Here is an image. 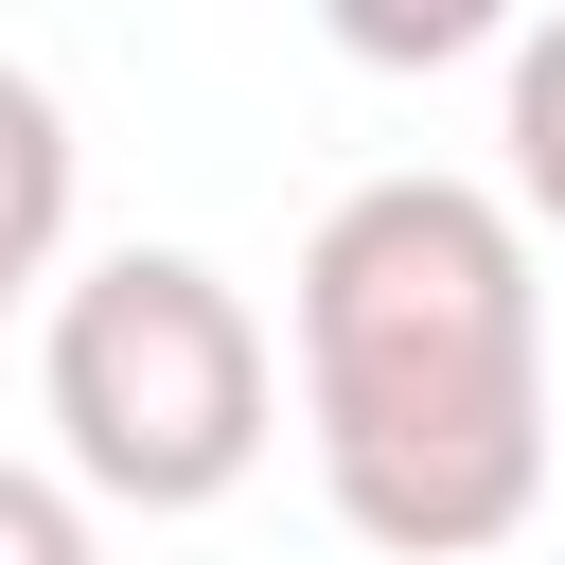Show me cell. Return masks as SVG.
Masks as SVG:
<instances>
[{
	"mask_svg": "<svg viewBox=\"0 0 565 565\" xmlns=\"http://www.w3.org/2000/svg\"><path fill=\"white\" fill-rule=\"evenodd\" d=\"M282 335H300V441L353 547L477 565L547 512V282L512 194L441 159L353 177L300 230Z\"/></svg>",
	"mask_w": 565,
	"mask_h": 565,
	"instance_id": "1",
	"label": "cell"
},
{
	"mask_svg": "<svg viewBox=\"0 0 565 565\" xmlns=\"http://www.w3.org/2000/svg\"><path fill=\"white\" fill-rule=\"evenodd\" d=\"M35 406H53V477L88 494V512H212V494H247L265 477V441H282V353H265V318H247V282L230 265H194V247H106V265H71L53 282V318H35Z\"/></svg>",
	"mask_w": 565,
	"mask_h": 565,
	"instance_id": "2",
	"label": "cell"
},
{
	"mask_svg": "<svg viewBox=\"0 0 565 565\" xmlns=\"http://www.w3.org/2000/svg\"><path fill=\"white\" fill-rule=\"evenodd\" d=\"M53 247H71V106L0 53V335H18V300L53 282Z\"/></svg>",
	"mask_w": 565,
	"mask_h": 565,
	"instance_id": "3",
	"label": "cell"
},
{
	"mask_svg": "<svg viewBox=\"0 0 565 565\" xmlns=\"http://www.w3.org/2000/svg\"><path fill=\"white\" fill-rule=\"evenodd\" d=\"M494 141H512V212L565 230V18L512 35V124H494Z\"/></svg>",
	"mask_w": 565,
	"mask_h": 565,
	"instance_id": "4",
	"label": "cell"
},
{
	"mask_svg": "<svg viewBox=\"0 0 565 565\" xmlns=\"http://www.w3.org/2000/svg\"><path fill=\"white\" fill-rule=\"evenodd\" d=\"M0 565H106V530L53 459H0Z\"/></svg>",
	"mask_w": 565,
	"mask_h": 565,
	"instance_id": "5",
	"label": "cell"
}]
</instances>
